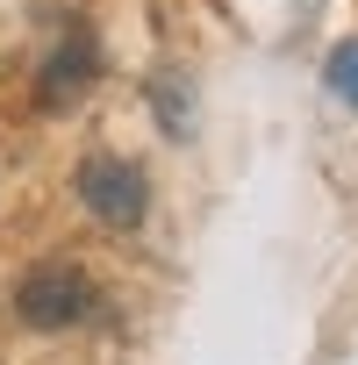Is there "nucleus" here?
<instances>
[{
    "label": "nucleus",
    "instance_id": "3",
    "mask_svg": "<svg viewBox=\"0 0 358 365\" xmlns=\"http://www.w3.org/2000/svg\"><path fill=\"white\" fill-rule=\"evenodd\" d=\"M93 79H101V43H93L86 22H65L58 51H51L44 72H36V108H72Z\"/></svg>",
    "mask_w": 358,
    "mask_h": 365
},
{
    "label": "nucleus",
    "instance_id": "4",
    "mask_svg": "<svg viewBox=\"0 0 358 365\" xmlns=\"http://www.w3.org/2000/svg\"><path fill=\"white\" fill-rule=\"evenodd\" d=\"M322 86H329V93H337V101L358 115V36H344V43L329 51V65H322Z\"/></svg>",
    "mask_w": 358,
    "mask_h": 365
},
{
    "label": "nucleus",
    "instance_id": "5",
    "mask_svg": "<svg viewBox=\"0 0 358 365\" xmlns=\"http://www.w3.org/2000/svg\"><path fill=\"white\" fill-rule=\"evenodd\" d=\"M150 101H158V122H165L172 136H187V129H194V101H187V79H172V72H158Z\"/></svg>",
    "mask_w": 358,
    "mask_h": 365
},
{
    "label": "nucleus",
    "instance_id": "2",
    "mask_svg": "<svg viewBox=\"0 0 358 365\" xmlns=\"http://www.w3.org/2000/svg\"><path fill=\"white\" fill-rule=\"evenodd\" d=\"M79 201H86L93 222H108V230H136L143 208H150V187H143V172H136L129 158L93 150V158L79 165Z\"/></svg>",
    "mask_w": 358,
    "mask_h": 365
},
{
    "label": "nucleus",
    "instance_id": "1",
    "mask_svg": "<svg viewBox=\"0 0 358 365\" xmlns=\"http://www.w3.org/2000/svg\"><path fill=\"white\" fill-rule=\"evenodd\" d=\"M15 315H22L29 329H72V322H86V315H93V279H86V265H72V258L29 265L22 287H15Z\"/></svg>",
    "mask_w": 358,
    "mask_h": 365
}]
</instances>
